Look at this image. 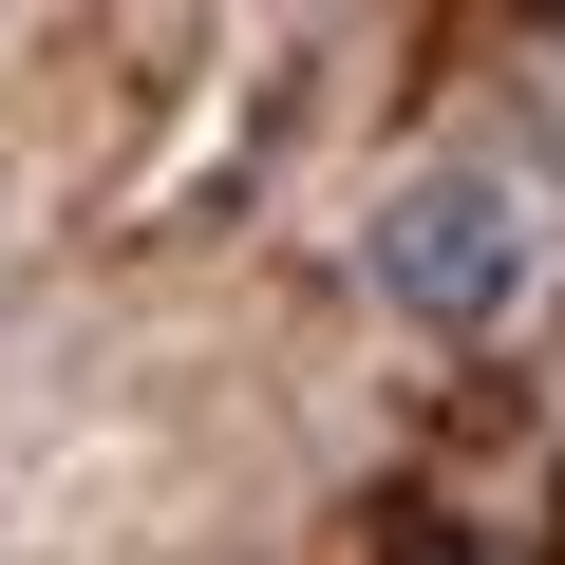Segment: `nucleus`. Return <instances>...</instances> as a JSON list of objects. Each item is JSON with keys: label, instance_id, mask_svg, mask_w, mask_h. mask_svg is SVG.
<instances>
[{"label": "nucleus", "instance_id": "nucleus-1", "mask_svg": "<svg viewBox=\"0 0 565 565\" xmlns=\"http://www.w3.org/2000/svg\"><path fill=\"white\" fill-rule=\"evenodd\" d=\"M359 264H377V302H396L415 340H490V321L527 302V264H546V226H527V170H490V151H415V170L377 189Z\"/></svg>", "mask_w": 565, "mask_h": 565}, {"label": "nucleus", "instance_id": "nucleus-2", "mask_svg": "<svg viewBox=\"0 0 565 565\" xmlns=\"http://www.w3.org/2000/svg\"><path fill=\"white\" fill-rule=\"evenodd\" d=\"M509 114H527V151H546V170H565V20H546V39H527V57H509Z\"/></svg>", "mask_w": 565, "mask_h": 565}]
</instances>
